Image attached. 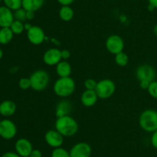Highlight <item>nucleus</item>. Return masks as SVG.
<instances>
[{"mask_svg": "<svg viewBox=\"0 0 157 157\" xmlns=\"http://www.w3.org/2000/svg\"><path fill=\"white\" fill-rule=\"evenodd\" d=\"M55 127L64 137H71L78 132V123L70 115H64L56 119Z\"/></svg>", "mask_w": 157, "mask_h": 157, "instance_id": "obj_1", "label": "nucleus"}, {"mask_svg": "<svg viewBox=\"0 0 157 157\" xmlns=\"http://www.w3.org/2000/svg\"><path fill=\"white\" fill-rule=\"evenodd\" d=\"M75 82L71 76L60 78L56 80L53 86L55 95L61 98H66L74 93L75 90Z\"/></svg>", "mask_w": 157, "mask_h": 157, "instance_id": "obj_2", "label": "nucleus"}, {"mask_svg": "<svg viewBox=\"0 0 157 157\" xmlns=\"http://www.w3.org/2000/svg\"><path fill=\"white\" fill-rule=\"evenodd\" d=\"M139 124L146 132H153L157 130V111L152 109L144 110L140 115Z\"/></svg>", "mask_w": 157, "mask_h": 157, "instance_id": "obj_3", "label": "nucleus"}, {"mask_svg": "<svg viewBox=\"0 0 157 157\" xmlns=\"http://www.w3.org/2000/svg\"><path fill=\"white\" fill-rule=\"evenodd\" d=\"M31 88L36 92H41L48 87L50 82V75L47 71L38 69L35 71L29 77Z\"/></svg>", "mask_w": 157, "mask_h": 157, "instance_id": "obj_4", "label": "nucleus"}, {"mask_svg": "<svg viewBox=\"0 0 157 157\" xmlns=\"http://www.w3.org/2000/svg\"><path fill=\"white\" fill-rule=\"evenodd\" d=\"M116 91V85L113 80L110 78H104L98 82L95 89L98 98L101 99H107L110 98Z\"/></svg>", "mask_w": 157, "mask_h": 157, "instance_id": "obj_5", "label": "nucleus"}, {"mask_svg": "<svg viewBox=\"0 0 157 157\" xmlns=\"http://www.w3.org/2000/svg\"><path fill=\"white\" fill-rule=\"evenodd\" d=\"M105 46L109 52L117 55L124 51V42L122 37L120 35H111L106 40Z\"/></svg>", "mask_w": 157, "mask_h": 157, "instance_id": "obj_6", "label": "nucleus"}, {"mask_svg": "<svg viewBox=\"0 0 157 157\" xmlns=\"http://www.w3.org/2000/svg\"><path fill=\"white\" fill-rule=\"evenodd\" d=\"M17 134V127L10 119H5L0 121V136L6 140L13 139Z\"/></svg>", "mask_w": 157, "mask_h": 157, "instance_id": "obj_7", "label": "nucleus"}, {"mask_svg": "<svg viewBox=\"0 0 157 157\" xmlns=\"http://www.w3.org/2000/svg\"><path fill=\"white\" fill-rule=\"evenodd\" d=\"M70 157H90L92 149L90 144L85 142L76 143L69 151Z\"/></svg>", "mask_w": 157, "mask_h": 157, "instance_id": "obj_8", "label": "nucleus"}, {"mask_svg": "<svg viewBox=\"0 0 157 157\" xmlns=\"http://www.w3.org/2000/svg\"><path fill=\"white\" fill-rule=\"evenodd\" d=\"M136 75L139 82L143 80L152 82L156 77V70L151 65L143 64L136 69Z\"/></svg>", "mask_w": 157, "mask_h": 157, "instance_id": "obj_9", "label": "nucleus"}, {"mask_svg": "<svg viewBox=\"0 0 157 157\" xmlns=\"http://www.w3.org/2000/svg\"><path fill=\"white\" fill-rule=\"evenodd\" d=\"M27 38L30 43L38 46L44 42L45 39V34L41 27L32 26V28L27 31Z\"/></svg>", "mask_w": 157, "mask_h": 157, "instance_id": "obj_10", "label": "nucleus"}, {"mask_svg": "<svg viewBox=\"0 0 157 157\" xmlns=\"http://www.w3.org/2000/svg\"><path fill=\"white\" fill-rule=\"evenodd\" d=\"M44 140L53 149L61 147L64 143V136L56 129H51L44 134Z\"/></svg>", "mask_w": 157, "mask_h": 157, "instance_id": "obj_11", "label": "nucleus"}, {"mask_svg": "<svg viewBox=\"0 0 157 157\" xmlns=\"http://www.w3.org/2000/svg\"><path fill=\"white\" fill-rule=\"evenodd\" d=\"M15 152L21 157H29L33 150L32 143L28 139L20 138L15 143Z\"/></svg>", "mask_w": 157, "mask_h": 157, "instance_id": "obj_12", "label": "nucleus"}, {"mask_svg": "<svg viewBox=\"0 0 157 157\" xmlns=\"http://www.w3.org/2000/svg\"><path fill=\"white\" fill-rule=\"evenodd\" d=\"M43 62L48 66H56L58 63L62 60L61 58V50L56 48L48 49L45 51L42 57Z\"/></svg>", "mask_w": 157, "mask_h": 157, "instance_id": "obj_13", "label": "nucleus"}, {"mask_svg": "<svg viewBox=\"0 0 157 157\" xmlns=\"http://www.w3.org/2000/svg\"><path fill=\"white\" fill-rule=\"evenodd\" d=\"M14 20L15 18L12 11L5 6H0V27L9 28Z\"/></svg>", "mask_w": 157, "mask_h": 157, "instance_id": "obj_14", "label": "nucleus"}, {"mask_svg": "<svg viewBox=\"0 0 157 157\" xmlns=\"http://www.w3.org/2000/svg\"><path fill=\"white\" fill-rule=\"evenodd\" d=\"M98 96L97 95L95 90H88L85 89L81 95V102L82 105L85 107H91L94 106L98 99Z\"/></svg>", "mask_w": 157, "mask_h": 157, "instance_id": "obj_15", "label": "nucleus"}, {"mask_svg": "<svg viewBox=\"0 0 157 157\" xmlns=\"http://www.w3.org/2000/svg\"><path fill=\"white\" fill-rule=\"evenodd\" d=\"M16 111V105L12 100H5L0 103V114L4 117L12 116Z\"/></svg>", "mask_w": 157, "mask_h": 157, "instance_id": "obj_16", "label": "nucleus"}, {"mask_svg": "<svg viewBox=\"0 0 157 157\" xmlns=\"http://www.w3.org/2000/svg\"><path fill=\"white\" fill-rule=\"evenodd\" d=\"M71 109V103L68 100H61L57 105L56 109H55V115L57 118L64 116V115H70Z\"/></svg>", "mask_w": 157, "mask_h": 157, "instance_id": "obj_17", "label": "nucleus"}, {"mask_svg": "<svg viewBox=\"0 0 157 157\" xmlns=\"http://www.w3.org/2000/svg\"><path fill=\"white\" fill-rule=\"evenodd\" d=\"M56 72L60 78L69 77L71 74V66L67 60H61L55 66Z\"/></svg>", "mask_w": 157, "mask_h": 157, "instance_id": "obj_18", "label": "nucleus"}, {"mask_svg": "<svg viewBox=\"0 0 157 157\" xmlns=\"http://www.w3.org/2000/svg\"><path fill=\"white\" fill-rule=\"evenodd\" d=\"M44 0H22V8L26 11L39 10L43 6Z\"/></svg>", "mask_w": 157, "mask_h": 157, "instance_id": "obj_19", "label": "nucleus"}, {"mask_svg": "<svg viewBox=\"0 0 157 157\" xmlns=\"http://www.w3.org/2000/svg\"><path fill=\"white\" fill-rule=\"evenodd\" d=\"M75 12L70 6H62L59 10V17L62 21L70 22L73 18Z\"/></svg>", "mask_w": 157, "mask_h": 157, "instance_id": "obj_20", "label": "nucleus"}, {"mask_svg": "<svg viewBox=\"0 0 157 157\" xmlns=\"http://www.w3.org/2000/svg\"><path fill=\"white\" fill-rule=\"evenodd\" d=\"M14 33L10 28H1L0 29V44L7 45L12 40Z\"/></svg>", "mask_w": 157, "mask_h": 157, "instance_id": "obj_21", "label": "nucleus"}, {"mask_svg": "<svg viewBox=\"0 0 157 157\" xmlns=\"http://www.w3.org/2000/svg\"><path fill=\"white\" fill-rule=\"evenodd\" d=\"M14 35H19V34L22 33L25 30V26L23 22L18 21V20H14L13 22L12 23L11 26L9 27Z\"/></svg>", "mask_w": 157, "mask_h": 157, "instance_id": "obj_22", "label": "nucleus"}, {"mask_svg": "<svg viewBox=\"0 0 157 157\" xmlns=\"http://www.w3.org/2000/svg\"><path fill=\"white\" fill-rule=\"evenodd\" d=\"M115 62L119 66H126L129 62V57L124 51L115 55Z\"/></svg>", "mask_w": 157, "mask_h": 157, "instance_id": "obj_23", "label": "nucleus"}, {"mask_svg": "<svg viewBox=\"0 0 157 157\" xmlns=\"http://www.w3.org/2000/svg\"><path fill=\"white\" fill-rule=\"evenodd\" d=\"M2 1L5 6L14 12L22 7V0H2Z\"/></svg>", "mask_w": 157, "mask_h": 157, "instance_id": "obj_24", "label": "nucleus"}, {"mask_svg": "<svg viewBox=\"0 0 157 157\" xmlns=\"http://www.w3.org/2000/svg\"><path fill=\"white\" fill-rule=\"evenodd\" d=\"M51 157H70V152L61 146L53 149L51 153Z\"/></svg>", "mask_w": 157, "mask_h": 157, "instance_id": "obj_25", "label": "nucleus"}, {"mask_svg": "<svg viewBox=\"0 0 157 157\" xmlns=\"http://www.w3.org/2000/svg\"><path fill=\"white\" fill-rule=\"evenodd\" d=\"M14 18L15 20L24 22L26 20V10L23 9L22 7L17 9L14 12Z\"/></svg>", "mask_w": 157, "mask_h": 157, "instance_id": "obj_26", "label": "nucleus"}, {"mask_svg": "<svg viewBox=\"0 0 157 157\" xmlns=\"http://www.w3.org/2000/svg\"><path fill=\"white\" fill-rule=\"evenodd\" d=\"M147 91H148L150 96L157 99V81H155V80L152 81Z\"/></svg>", "mask_w": 157, "mask_h": 157, "instance_id": "obj_27", "label": "nucleus"}, {"mask_svg": "<svg viewBox=\"0 0 157 157\" xmlns=\"http://www.w3.org/2000/svg\"><path fill=\"white\" fill-rule=\"evenodd\" d=\"M97 84H98V82L94 78H87L84 83L85 89L88 90H95Z\"/></svg>", "mask_w": 157, "mask_h": 157, "instance_id": "obj_28", "label": "nucleus"}, {"mask_svg": "<svg viewBox=\"0 0 157 157\" xmlns=\"http://www.w3.org/2000/svg\"><path fill=\"white\" fill-rule=\"evenodd\" d=\"M18 86L23 90H27L31 88V81L29 78H21L18 82Z\"/></svg>", "mask_w": 157, "mask_h": 157, "instance_id": "obj_29", "label": "nucleus"}, {"mask_svg": "<svg viewBox=\"0 0 157 157\" xmlns=\"http://www.w3.org/2000/svg\"><path fill=\"white\" fill-rule=\"evenodd\" d=\"M152 136H151V144L155 149H157V130L154 131L152 132Z\"/></svg>", "mask_w": 157, "mask_h": 157, "instance_id": "obj_30", "label": "nucleus"}, {"mask_svg": "<svg viewBox=\"0 0 157 157\" xmlns=\"http://www.w3.org/2000/svg\"><path fill=\"white\" fill-rule=\"evenodd\" d=\"M29 157H42V152L40 149H33Z\"/></svg>", "mask_w": 157, "mask_h": 157, "instance_id": "obj_31", "label": "nucleus"}, {"mask_svg": "<svg viewBox=\"0 0 157 157\" xmlns=\"http://www.w3.org/2000/svg\"><path fill=\"white\" fill-rule=\"evenodd\" d=\"M61 58L62 60H67L71 56V52L67 49H63L61 51Z\"/></svg>", "mask_w": 157, "mask_h": 157, "instance_id": "obj_32", "label": "nucleus"}, {"mask_svg": "<svg viewBox=\"0 0 157 157\" xmlns=\"http://www.w3.org/2000/svg\"><path fill=\"white\" fill-rule=\"evenodd\" d=\"M151 82L147 81V80H143V81H140V86L142 89H144V90H147L150 86V84Z\"/></svg>", "mask_w": 157, "mask_h": 157, "instance_id": "obj_33", "label": "nucleus"}, {"mask_svg": "<svg viewBox=\"0 0 157 157\" xmlns=\"http://www.w3.org/2000/svg\"><path fill=\"white\" fill-rule=\"evenodd\" d=\"M61 6H71L75 2V0H57Z\"/></svg>", "mask_w": 157, "mask_h": 157, "instance_id": "obj_34", "label": "nucleus"}, {"mask_svg": "<svg viewBox=\"0 0 157 157\" xmlns=\"http://www.w3.org/2000/svg\"><path fill=\"white\" fill-rule=\"evenodd\" d=\"M1 157H21L19 155L14 152H7L3 154Z\"/></svg>", "mask_w": 157, "mask_h": 157, "instance_id": "obj_35", "label": "nucleus"}, {"mask_svg": "<svg viewBox=\"0 0 157 157\" xmlns=\"http://www.w3.org/2000/svg\"><path fill=\"white\" fill-rule=\"evenodd\" d=\"M35 12L34 11H26V19L32 20L35 18Z\"/></svg>", "mask_w": 157, "mask_h": 157, "instance_id": "obj_36", "label": "nucleus"}, {"mask_svg": "<svg viewBox=\"0 0 157 157\" xmlns=\"http://www.w3.org/2000/svg\"><path fill=\"white\" fill-rule=\"evenodd\" d=\"M149 5L153 6L154 9H157V0H148Z\"/></svg>", "mask_w": 157, "mask_h": 157, "instance_id": "obj_37", "label": "nucleus"}, {"mask_svg": "<svg viewBox=\"0 0 157 157\" xmlns=\"http://www.w3.org/2000/svg\"><path fill=\"white\" fill-rule=\"evenodd\" d=\"M24 26H25V30L28 31L29 29H30L31 28H32V26L30 24V23H25Z\"/></svg>", "mask_w": 157, "mask_h": 157, "instance_id": "obj_38", "label": "nucleus"}, {"mask_svg": "<svg viewBox=\"0 0 157 157\" xmlns=\"http://www.w3.org/2000/svg\"><path fill=\"white\" fill-rule=\"evenodd\" d=\"M153 33L155 34V35H156V36H157V24L155 25L154 27H153Z\"/></svg>", "mask_w": 157, "mask_h": 157, "instance_id": "obj_39", "label": "nucleus"}, {"mask_svg": "<svg viewBox=\"0 0 157 157\" xmlns=\"http://www.w3.org/2000/svg\"><path fill=\"white\" fill-rule=\"evenodd\" d=\"M2 56H3V51H2V49L0 48V59L2 58Z\"/></svg>", "mask_w": 157, "mask_h": 157, "instance_id": "obj_40", "label": "nucleus"}, {"mask_svg": "<svg viewBox=\"0 0 157 157\" xmlns=\"http://www.w3.org/2000/svg\"><path fill=\"white\" fill-rule=\"evenodd\" d=\"M0 2H1V0H0Z\"/></svg>", "mask_w": 157, "mask_h": 157, "instance_id": "obj_41", "label": "nucleus"}]
</instances>
